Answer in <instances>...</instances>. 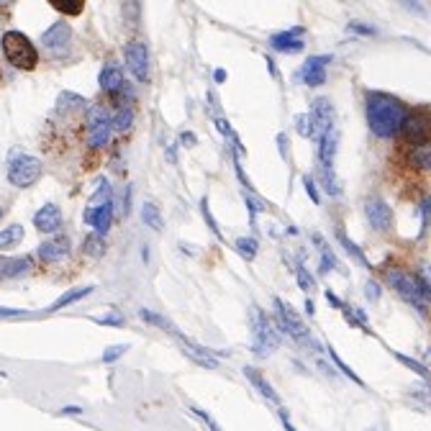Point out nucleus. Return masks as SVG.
Instances as JSON below:
<instances>
[{
	"instance_id": "48",
	"label": "nucleus",
	"mask_w": 431,
	"mask_h": 431,
	"mask_svg": "<svg viewBox=\"0 0 431 431\" xmlns=\"http://www.w3.org/2000/svg\"><path fill=\"white\" fill-rule=\"evenodd\" d=\"M8 264H11V259L0 257V280H6V277H8Z\"/></svg>"
},
{
	"instance_id": "22",
	"label": "nucleus",
	"mask_w": 431,
	"mask_h": 431,
	"mask_svg": "<svg viewBox=\"0 0 431 431\" xmlns=\"http://www.w3.org/2000/svg\"><path fill=\"white\" fill-rule=\"evenodd\" d=\"M24 239V226L11 224L8 229H0V249H14L16 244H21Z\"/></svg>"
},
{
	"instance_id": "9",
	"label": "nucleus",
	"mask_w": 431,
	"mask_h": 431,
	"mask_svg": "<svg viewBox=\"0 0 431 431\" xmlns=\"http://www.w3.org/2000/svg\"><path fill=\"white\" fill-rule=\"evenodd\" d=\"M365 219L367 224L373 226L375 232H393L395 226V216H393V208L388 206L383 198H367L365 200Z\"/></svg>"
},
{
	"instance_id": "39",
	"label": "nucleus",
	"mask_w": 431,
	"mask_h": 431,
	"mask_svg": "<svg viewBox=\"0 0 431 431\" xmlns=\"http://www.w3.org/2000/svg\"><path fill=\"white\" fill-rule=\"evenodd\" d=\"M190 411H193L195 416H198L200 421H203V424H206L211 431H221V426L216 424V421H213V416H211V413H206V411H203V408H198V405H193V408H190Z\"/></svg>"
},
{
	"instance_id": "40",
	"label": "nucleus",
	"mask_w": 431,
	"mask_h": 431,
	"mask_svg": "<svg viewBox=\"0 0 431 431\" xmlns=\"http://www.w3.org/2000/svg\"><path fill=\"white\" fill-rule=\"evenodd\" d=\"M200 213H203V219H206V224L211 226V232L216 234V237L221 239V232H219V224H216V221H213V216H211V211H208V200L203 198L200 200Z\"/></svg>"
},
{
	"instance_id": "10",
	"label": "nucleus",
	"mask_w": 431,
	"mask_h": 431,
	"mask_svg": "<svg viewBox=\"0 0 431 431\" xmlns=\"http://www.w3.org/2000/svg\"><path fill=\"white\" fill-rule=\"evenodd\" d=\"M41 44L54 54V57H62V54L70 52V44H72V28L70 24L65 21H57L52 28H46L41 33Z\"/></svg>"
},
{
	"instance_id": "42",
	"label": "nucleus",
	"mask_w": 431,
	"mask_h": 431,
	"mask_svg": "<svg viewBox=\"0 0 431 431\" xmlns=\"http://www.w3.org/2000/svg\"><path fill=\"white\" fill-rule=\"evenodd\" d=\"M349 31H357V33H367V36H375V33H378V28L365 26V24H360V21H352V24H349Z\"/></svg>"
},
{
	"instance_id": "13",
	"label": "nucleus",
	"mask_w": 431,
	"mask_h": 431,
	"mask_svg": "<svg viewBox=\"0 0 431 431\" xmlns=\"http://www.w3.org/2000/svg\"><path fill=\"white\" fill-rule=\"evenodd\" d=\"M303 33H306V28L303 26H293L288 28V31H277L270 36V46L275 49V52H283V54H296L301 52L303 46H306V41H303Z\"/></svg>"
},
{
	"instance_id": "29",
	"label": "nucleus",
	"mask_w": 431,
	"mask_h": 431,
	"mask_svg": "<svg viewBox=\"0 0 431 431\" xmlns=\"http://www.w3.org/2000/svg\"><path fill=\"white\" fill-rule=\"evenodd\" d=\"M393 354H395V360H398L400 365H405L408 370H413V373H416L418 378H424L426 383H431V373H429V367H426V365H421V362L411 360V357H403L400 352H393Z\"/></svg>"
},
{
	"instance_id": "5",
	"label": "nucleus",
	"mask_w": 431,
	"mask_h": 431,
	"mask_svg": "<svg viewBox=\"0 0 431 431\" xmlns=\"http://www.w3.org/2000/svg\"><path fill=\"white\" fill-rule=\"evenodd\" d=\"M385 280L405 303H411L418 313H426V301H424V296H421V288H418L416 275L400 270V267H390V270L385 272Z\"/></svg>"
},
{
	"instance_id": "54",
	"label": "nucleus",
	"mask_w": 431,
	"mask_h": 431,
	"mask_svg": "<svg viewBox=\"0 0 431 431\" xmlns=\"http://www.w3.org/2000/svg\"><path fill=\"white\" fill-rule=\"evenodd\" d=\"M0 80H3V72H0Z\"/></svg>"
},
{
	"instance_id": "18",
	"label": "nucleus",
	"mask_w": 431,
	"mask_h": 431,
	"mask_svg": "<svg viewBox=\"0 0 431 431\" xmlns=\"http://www.w3.org/2000/svg\"><path fill=\"white\" fill-rule=\"evenodd\" d=\"M123 85L126 83H123V75L116 65H105L103 70H100V88H103V90L118 93L123 90Z\"/></svg>"
},
{
	"instance_id": "41",
	"label": "nucleus",
	"mask_w": 431,
	"mask_h": 431,
	"mask_svg": "<svg viewBox=\"0 0 431 431\" xmlns=\"http://www.w3.org/2000/svg\"><path fill=\"white\" fill-rule=\"evenodd\" d=\"M129 349V344H118V347H108L105 349V354H103V362H113V360H118L123 352Z\"/></svg>"
},
{
	"instance_id": "33",
	"label": "nucleus",
	"mask_w": 431,
	"mask_h": 431,
	"mask_svg": "<svg viewBox=\"0 0 431 431\" xmlns=\"http://www.w3.org/2000/svg\"><path fill=\"white\" fill-rule=\"evenodd\" d=\"M411 398L421 400L424 405H431V383H426V380L416 383V385L411 388Z\"/></svg>"
},
{
	"instance_id": "52",
	"label": "nucleus",
	"mask_w": 431,
	"mask_h": 431,
	"mask_svg": "<svg viewBox=\"0 0 431 431\" xmlns=\"http://www.w3.org/2000/svg\"><path fill=\"white\" fill-rule=\"evenodd\" d=\"M213 78H216V83H224V80H226V72H224V70H216V72H213Z\"/></svg>"
},
{
	"instance_id": "20",
	"label": "nucleus",
	"mask_w": 431,
	"mask_h": 431,
	"mask_svg": "<svg viewBox=\"0 0 431 431\" xmlns=\"http://www.w3.org/2000/svg\"><path fill=\"white\" fill-rule=\"evenodd\" d=\"M93 285H85V288H78V290H70V293H65V296H59L57 301L49 306V313H54V311H59V308H65V306H70V303H75V301H80V298H85V296H90L93 293Z\"/></svg>"
},
{
	"instance_id": "14",
	"label": "nucleus",
	"mask_w": 431,
	"mask_h": 431,
	"mask_svg": "<svg viewBox=\"0 0 431 431\" xmlns=\"http://www.w3.org/2000/svg\"><path fill=\"white\" fill-rule=\"evenodd\" d=\"M177 341L182 344V352H185L193 362H198L200 367H208V370H216V367H219V360H216V354L219 352H213V349H208V347H200V344H195V341H190L182 334H177Z\"/></svg>"
},
{
	"instance_id": "2",
	"label": "nucleus",
	"mask_w": 431,
	"mask_h": 431,
	"mask_svg": "<svg viewBox=\"0 0 431 431\" xmlns=\"http://www.w3.org/2000/svg\"><path fill=\"white\" fill-rule=\"evenodd\" d=\"M0 49H3V57L8 59V65H14L16 70L31 72L39 65V52H36V46L26 33L6 31L0 39Z\"/></svg>"
},
{
	"instance_id": "11",
	"label": "nucleus",
	"mask_w": 431,
	"mask_h": 431,
	"mask_svg": "<svg viewBox=\"0 0 431 431\" xmlns=\"http://www.w3.org/2000/svg\"><path fill=\"white\" fill-rule=\"evenodd\" d=\"M123 57H126V65L134 72V78L139 83H147L149 80V49L144 41H129L126 49H123Z\"/></svg>"
},
{
	"instance_id": "25",
	"label": "nucleus",
	"mask_w": 431,
	"mask_h": 431,
	"mask_svg": "<svg viewBox=\"0 0 431 431\" xmlns=\"http://www.w3.org/2000/svg\"><path fill=\"white\" fill-rule=\"evenodd\" d=\"M142 221L149 226V229H155V232H162V229H165V219H162V213L157 211L155 203H144L142 206Z\"/></svg>"
},
{
	"instance_id": "7",
	"label": "nucleus",
	"mask_w": 431,
	"mask_h": 431,
	"mask_svg": "<svg viewBox=\"0 0 431 431\" xmlns=\"http://www.w3.org/2000/svg\"><path fill=\"white\" fill-rule=\"evenodd\" d=\"M85 129H88V136H85L88 147L98 149L108 142L110 129H113V118L105 113L103 105H90L88 113H85Z\"/></svg>"
},
{
	"instance_id": "35",
	"label": "nucleus",
	"mask_w": 431,
	"mask_h": 431,
	"mask_svg": "<svg viewBox=\"0 0 431 431\" xmlns=\"http://www.w3.org/2000/svg\"><path fill=\"white\" fill-rule=\"evenodd\" d=\"M296 277H298V285H301V290H306V293H313L316 283H313V277H311V272L303 267V264H298L296 267Z\"/></svg>"
},
{
	"instance_id": "27",
	"label": "nucleus",
	"mask_w": 431,
	"mask_h": 431,
	"mask_svg": "<svg viewBox=\"0 0 431 431\" xmlns=\"http://www.w3.org/2000/svg\"><path fill=\"white\" fill-rule=\"evenodd\" d=\"M418 288H421V296L424 301H431V262H424L416 272Z\"/></svg>"
},
{
	"instance_id": "46",
	"label": "nucleus",
	"mask_w": 431,
	"mask_h": 431,
	"mask_svg": "<svg viewBox=\"0 0 431 431\" xmlns=\"http://www.w3.org/2000/svg\"><path fill=\"white\" fill-rule=\"evenodd\" d=\"M98 323H108V326H123V316H105V318H95Z\"/></svg>"
},
{
	"instance_id": "44",
	"label": "nucleus",
	"mask_w": 431,
	"mask_h": 431,
	"mask_svg": "<svg viewBox=\"0 0 431 431\" xmlns=\"http://www.w3.org/2000/svg\"><path fill=\"white\" fill-rule=\"evenodd\" d=\"M26 316V311H21V308H0V321L3 318H24Z\"/></svg>"
},
{
	"instance_id": "45",
	"label": "nucleus",
	"mask_w": 431,
	"mask_h": 431,
	"mask_svg": "<svg viewBox=\"0 0 431 431\" xmlns=\"http://www.w3.org/2000/svg\"><path fill=\"white\" fill-rule=\"evenodd\" d=\"M365 290H367V298H370V301H378L380 298V285L375 283V280H367Z\"/></svg>"
},
{
	"instance_id": "32",
	"label": "nucleus",
	"mask_w": 431,
	"mask_h": 431,
	"mask_svg": "<svg viewBox=\"0 0 431 431\" xmlns=\"http://www.w3.org/2000/svg\"><path fill=\"white\" fill-rule=\"evenodd\" d=\"M31 270V257H16L8 264V277H24Z\"/></svg>"
},
{
	"instance_id": "17",
	"label": "nucleus",
	"mask_w": 431,
	"mask_h": 431,
	"mask_svg": "<svg viewBox=\"0 0 431 431\" xmlns=\"http://www.w3.org/2000/svg\"><path fill=\"white\" fill-rule=\"evenodd\" d=\"M244 375H246V380H249L251 385H254V390L262 395V398H267L270 403H275V405H280V395L275 393V388L264 380V375L259 373V370H254V367H244Z\"/></svg>"
},
{
	"instance_id": "31",
	"label": "nucleus",
	"mask_w": 431,
	"mask_h": 431,
	"mask_svg": "<svg viewBox=\"0 0 431 431\" xmlns=\"http://www.w3.org/2000/svg\"><path fill=\"white\" fill-rule=\"evenodd\" d=\"M328 357H331V362H334V365H336V367H339V370H341V375H347V378L352 380V383H357V385H360V388H365V383H362V378H360V375L354 373L352 367H349V365H347V362H344V360H341L339 354H336V352H334V349H331V347H328Z\"/></svg>"
},
{
	"instance_id": "6",
	"label": "nucleus",
	"mask_w": 431,
	"mask_h": 431,
	"mask_svg": "<svg viewBox=\"0 0 431 431\" xmlns=\"http://www.w3.org/2000/svg\"><path fill=\"white\" fill-rule=\"evenodd\" d=\"M400 136H403L405 144H411V149L424 147L431 139V110L416 108L408 110V116L403 121V129H400Z\"/></svg>"
},
{
	"instance_id": "16",
	"label": "nucleus",
	"mask_w": 431,
	"mask_h": 431,
	"mask_svg": "<svg viewBox=\"0 0 431 431\" xmlns=\"http://www.w3.org/2000/svg\"><path fill=\"white\" fill-rule=\"evenodd\" d=\"M33 226L44 234H52L54 229H59L62 226V211H59V206H54V203L41 206L39 211L33 213Z\"/></svg>"
},
{
	"instance_id": "26",
	"label": "nucleus",
	"mask_w": 431,
	"mask_h": 431,
	"mask_svg": "<svg viewBox=\"0 0 431 431\" xmlns=\"http://www.w3.org/2000/svg\"><path fill=\"white\" fill-rule=\"evenodd\" d=\"M52 8L62 16H80L85 11L83 0H52Z\"/></svg>"
},
{
	"instance_id": "4",
	"label": "nucleus",
	"mask_w": 431,
	"mask_h": 431,
	"mask_svg": "<svg viewBox=\"0 0 431 431\" xmlns=\"http://www.w3.org/2000/svg\"><path fill=\"white\" fill-rule=\"evenodd\" d=\"M41 172V162L36 157L21 152V149H11L8 155V182L14 187H31L33 182H39Z\"/></svg>"
},
{
	"instance_id": "51",
	"label": "nucleus",
	"mask_w": 431,
	"mask_h": 431,
	"mask_svg": "<svg viewBox=\"0 0 431 431\" xmlns=\"http://www.w3.org/2000/svg\"><path fill=\"white\" fill-rule=\"evenodd\" d=\"M408 11H416V14H421V16H426V8H421V6H416V3H403Z\"/></svg>"
},
{
	"instance_id": "24",
	"label": "nucleus",
	"mask_w": 431,
	"mask_h": 431,
	"mask_svg": "<svg viewBox=\"0 0 431 431\" xmlns=\"http://www.w3.org/2000/svg\"><path fill=\"white\" fill-rule=\"evenodd\" d=\"M336 239H339V242H341V246H344V249H347V251H349V254H352V257H354V259H357V262H360V264H365L367 270H373V264L367 262V257H365V251H362V249H360V246L354 244L352 239H349V237H347V234L341 232V229H336Z\"/></svg>"
},
{
	"instance_id": "8",
	"label": "nucleus",
	"mask_w": 431,
	"mask_h": 431,
	"mask_svg": "<svg viewBox=\"0 0 431 431\" xmlns=\"http://www.w3.org/2000/svg\"><path fill=\"white\" fill-rule=\"evenodd\" d=\"M275 323L277 331H285L293 339H308V326L301 321V313L280 298H275Z\"/></svg>"
},
{
	"instance_id": "23",
	"label": "nucleus",
	"mask_w": 431,
	"mask_h": 431,
	"mask_svg": "<svg viewBox=\"0 0 431 431\" xmlns=\"http://www.w3.org/2000/svg\"><path fill=\"white\" fill-rule=\"evenodd\" d=\"M110 219H113V203H110V200H105L103 206L98 208L95 219H93V226H95L98 237H103V234L110 229Z\"/></svg>"
},
{
	"instance_id": "21",
	"label": "nucleus",
	"mask_w": 431,
	"mask_h": 431,
	"mask_svg": "<svg viewBox=\"0 0 431 431\" xmlns=\"http://www.w3.org/2000/svg\"><path fill=\"white\" fill-rule=\"evenodd\" d=\"M313 242L318 244V249H321V259H318V270H321V275H328L331 270H336V257H334V251L328 249V244L323 242L318 234L313 237Z\"/></svg>"
},
{
	"instance_id": "38",
	"label": "nucleus",
	"mask_w": 431,
	"mask_h": 431,
	"mask_svg": "<svg viewBox=\"0 0 431 431\" xmlns=\"http://www.w3.org/2000/svg\"><path fill=\"white\" fill-rule=\"evenodd\" d=\"M85 251H88L90 257H100V254H103V242H100V237L93 234V237L85 239Z\"/></svg>"
},
{
	"instance_id": "15",
	"label": "nucleus",
	"mask_w": 431,
	"mask_h": 431,
	"mask_svg": "<svg viewBox=\"0 0 431 431\" xmlns=\"http://www.w3.org/2000/svg\"><path fill=\"white\" fill-rule=\"evenodd\" d=\"M72 244H70V239L67 237H54V239H46L44 244H39V259L46 264H54L59 262V259H65L67 254H70Z\"/></svg>"
},
{
	"instance_id": "50",
	"label": "nucleus",
	"mask_w": 431,
	"mask_h": 431,
	"mask_svg": "<svg viewBox=\"0 0 431 431\" xmlns=\"http://www.w3.org/2000/svg\"><path fill=\"white\" fill-rule=\"evenodd\" d=\"M277 144H280V152H283V157H288V149H285V147H288V139H285V134L277 136Z\"/></svg>"
},
{
	"instance_id": "49",
	"label": "nucleus",
	"mask_w": 431,
	"mask_h": 431,
	"mask_svg": "<svg viewBox=\"0 0 431 431\" xmlns=\"http://www.w3.org/2000/svg\"><path fill=\"white\" fill-rule=\"evenodd\" d=\"M72 413H83V408H80V405H75V408H72V405H67V408H62V411H59V416H72Z\"/></svg>"
},
{
	"instance_id": "43",
	"label": "nucleus",
	"mask_w": 431,
	"mask_h": 431,
	"mask_svg": "<svg viewBox=\"0 0 431 431\" xmlns=\"http://www.w3.org/2000/svg\"><path fill=\"white\" fill-rule=\"evenodd\" d=\"M303 185H306V190H308V195H311V200H313V203H318V190H316V182L311 180L308 175H303Z\"/></svg>"
},
{
	"instance_id": "34",
	"label": "nucleus",
	"mask_w": 431,
	"mask_h": 431,
	"mask_svg": "<svg viewBox=\"0 0 431 431\" xmlns=\"http://www.w3.org/2000/svg\"><path fill=\"white\" fill-rule=\"evenodd\" d=\"M131 121H134V110H131L129 105H121L116 118H113V126H116V129H129Z\"/></svg>"
},
{
	"instance_id": "37",
	"label": "nucleus",
	"mask_w": 431,
	"mask_h": 431,
	"mask_svg": "<svg viewBox=\"0 0 431 431\" xmlns=\"http://www.w3.org/2000/svg\"><path fill=\"white\" fill-rule=\"evenodd\" d=\"M418 213H421V234L426 232L431 226V195H426L424 200H421V208H418Z\"/></svg>"
},
{
	"instance_id": "30",
	"label": "nucleus",
	"mask_w": 431,
	"mask_h": 431,
	"mask_svg": "<svg viewBox=\"0 0 431 431\" xmlns=\"http://www.w3.org/2000/svg\"><path fill=\"white\" fill-rule=\"evenodd\" d=\"M139 313H142V318H144V321H147V323H155V326H160V328H165V331H170V334H172V336L180 334V331H177V328H175L172 323L167 321V318H162L160 313H152V311H149V308H142V311H139Z\"/></svg>"
},
{
	"instance_id": "12",
	"label": "nucleus",
	"mask_w": 431,
	"mask_h": 431,
	"mask_svg": "<svg viewBox=\"0 0 431 431\" xmlns=\"http://www.w3.org/2000/svg\"><path fill=\"white\" fill-rule=\"evenodd\" d=\"M334 59V54H316V57H308L303 62V67L298 70V78L308 88H321L326 83V65Z\"/></svg>"
},
{
	"instance_id": "53",
	"label": "nucleus",
	"mask_w": 431,
	"mask_h": 431,
	"mask_svg": "<svg viewBox=\"0 0 431 431\" xmlns=\"http://www.w3.org/2000/svg\"><path fill=\"white\" fill-rule=\"evenodd\" d=\"M0 219H3V208H0Z\"/></svg>"
},
{
	"instance_id": "36",
	"label": "nucleus",
	"mask_w": 431,
	"mask_h": 431,
	"mask_svg": "<svg viewBox=\"0 0 431 431\" xmlns=\"http://www.w3.org/2000/svg\"><path fill=\"white\" fill-rule=\"evenodd\" d=\"M296 131L301 136H313V121H311L308 113H301V116H296Z\"/></svg>"
},
{
	"instance_id": "47",
	"label": "nucleus",
	"mask_w": 431,
	"mask_h": 431,
	"mask_svg": "<svg viewBox=\"0 0 431 431\" xmlns=\"http://www.w3.org/2000/svg\"><path fill=\"white\" fill-rule=\"evenodd\" d=\"M277 413H280V421H283L285 431H296V426L290 424V418H288V411H285V408H277Z\"/></svg>"
},
{
	"instance_id": "28",
	"label": "nucleus",
	"mask_w": 431,
	"mask_h": 431,
	"mask_svg": "<svg viewBox=\"0 0 431 431\" xmlns=\"http://www.w3.org/2000/svg\"><path fill=\"white\" fill-rule=\"evenodd\" d=\"M234 246H237L239 254H242L244 259H249V262H251L254 257H257L259 244H257V239H254V237H242V239H237V244H234Z\"/></svg>"
},
{
	"instance_id": "19",
	"label": "nucleus",
	"mask_w": 431,
	"mask_h": 431,
	"mask_svg": "<svg viewBox=\"0 0 431 431\" xmlns=\"http://www.w3.org/2000/svg\"><path fill=\"white\" fill-rule=\"evenodd\" d=\"M408 165L413 170H431V142L408 152Z\"/></svg>"
},
{
	"instance_id": "3",
	"label": "nucleus",
	"mask_w": 431,
	"mask_h": 431,
	"mask_svg": "<svg viewBox=\"0 0 431 431\" xmlns=\"http://www.w3.org/2000/svg\"><path fill=\"white\" fill-rule=\"evenodd\" d=\"M249 326H251V352L257 357H270L280 344V331L277 326H272V321L267 318L262 308L251 306L249 308Z\"/></svg>"
},
{
	"instance_id": "1",
	"label": "nucleus",
	"mask_w": 431,
	"mask_h": 431,
	"mask_svg": "<svg viewBox=\"0 0 431 431\" xmlns=\"http://www.w3.org/2000/svg\"><path fill=\"white\" fill-rule=\"evenodd\" d=\"M365 116L367 126L375 136L380 139H393L403 129V121L408 116V105L400 98L390 95V93L370 90L365 95Z\"/></svg>"
}]
</instances>
